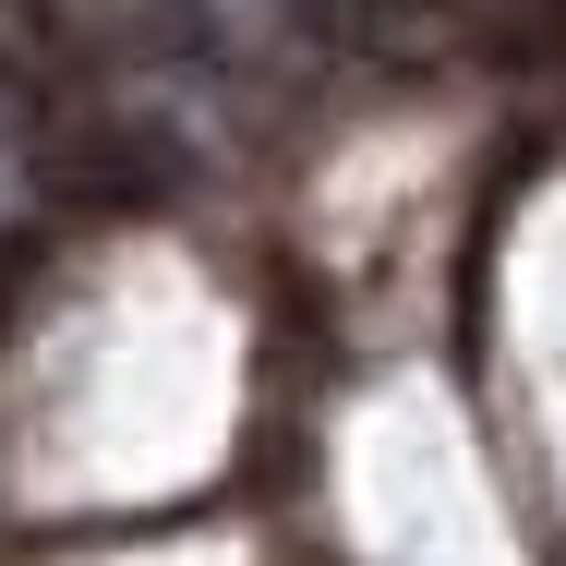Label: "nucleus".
I'll return each mask as SVG.
<instances>
[{
	"mask_svg": "<svg viewBox=\"0 0 566 566\" xmlns=\"http://www.w3.org/2000/svg\"><path fill=\"white\" fill-rule=\"evenodd\" d=\"M434 12H458V24L482 36V49H543L566 0H434Z\"/></svg>",
	"mask_w": 566,
	"mask_h": 566,
	"instance_id": "nucleus-1",
	"label": "nucleus"
}]
</instances>
